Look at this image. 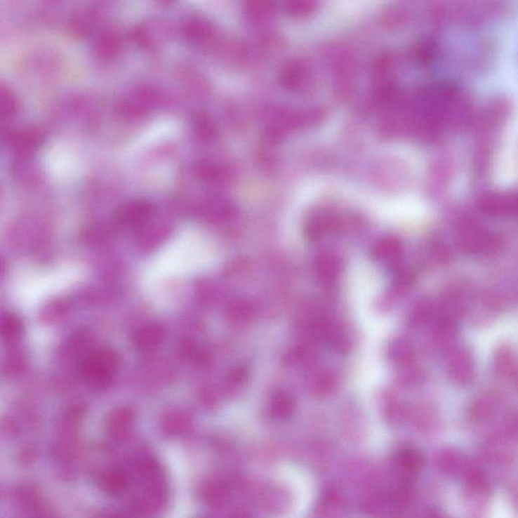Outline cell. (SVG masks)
<instances>
[{"label":"cell","instance_id":"8fae6325","mask_svg":"<svg viewBox=\"0 0 518 518\" xmlns=\"http://www.w3.org/2000/svg\"><path fill=\"white\" fill-rule=\"evenodd\" d=\"M402 462L404 464V467H406L407 469H417L419 465H420V456L412 451H405L402 456Z\"/></svg>","mask_w":518,"mask_h":518},{"label":"cell","instance_id":"52a82bcc","mask_svg":"<svg viewBox=\"0 0 518 518\" xmlns=\"http://www.w3.org/2000/svg\"><path fill=\"white\" fill-rule=\"evenodd\" d=\"M100 486L105 491L109 493H120L126 487V479L120 471H109L100 478Z\"/></svg>","mask_w":518,"mask_h":518},{"label":"cell","instance_id":"3957f363","mask_svg":"<svg viewBox=\"0 0 518 518\" xmlns=\"http://www.w3.org/2000/svg\"><path fill=\"white\" fill-rule=\"evenodd\" d=\"M371 255L379 263H396L402 255V244L396 238H384L373 245Z\"/></svg>","mask_w":518,"mask_h":518},{"label":"cell","instance_id":"30bf717a","mask_svg":"<svg viewBox=\"0 0 518 518\" xmlns=\"http://www.w3.org/2000/svg\"><path fill=\"white\" fill-rule=\"evenodd\" d=\"M15 98L6 88L0 87V114H8L13 111Z\"/></svg>","mask_w":518,"mask_h":518},{"label":"cell","instance_id":"ba28073f","mask_svg":"<svg viewBox=\"0 0 518 518\" xmlns=\"http://www.w3.org/2000/svg\"><path fill=\"white\" fill-rule=\"evenodd\" d=\"M483 208L485 212L489 213L493 216H502V215L507 214L511 210L510 201L507 199H502L501 198H489L483 204Z\"/></svg>","mask_w":518,"mask_h":518},{"label":"cell","instance_id":"7a4b0ae2","mask_svg":"<svg viewBox=\"0 0 518 518\" xmlns=\"http://www.w3.org/2000/svg\"><path fill=\"white\" fill-rule=\"evenodd\" d=\"M449 375L457 384L465 385L471 382L474 376L471 354L465 350L456 354L449 364Z\"/></svg>","mask_w":518,"mask_h":518},{"label":"cell","instance_id":"6da1fadb","mask_svg":"<svg viewBox=\"0 0 518 518\" xmlns=\"http://www.w3.org/2000/svg\"><path fill=\"white\" fill-rule=\"evenodd\" d=\"M213 251L201 242L178 243L162 252L148 272L149 286L165 279L182 277L207 267L213 260Z\"/></svg>","mask_w":518,"mask_h":518},{"label":"cell","instance_id":"7c38bea8","mask_svg":"<svg viewBox=\"0 0 518 518\" xmlns=\"http://www.w3.org/2000/svg\"><path fill=\"white\" fill-rule=\"evenodd\" d=\"M497 361H498V366H497L498 370H500L502 373H510L511 368H512L514 363L511 361L510 355L502 352L501 357L497 359Z\"/></svg>","mask_w":518,"mask_h":518},{"label":"cell","instance_id":"8992f818","mask_svg":"<svg viewBox=\"0 0 518 518\" xmlns=\"http://www.w3.org/2000/svg\"><path fill=\"white\" fill-rule=\"evenodd\" d=\"M327 338L330 345L338 352H346L350 345V339L345 329L336 323L329 322L326 326Z\"/></svg>","mask_w":518,"mask_h":518},{"label":"cell","instance_id":"5b68a950","mask_svg":"<svg viewBox=\"0 0 518 518\" xmlns=\"http://www.w3.org/2000/svg\"><path fill=\"white\" fill-rule=\"evenodd\" d=\"M389 359L393 363L405 366V364L411 363L413 359V350L406 341L398 339L394 341L389 347Z\"/></svg>","mask_w":518,"mask_h":518},{"label":"cell","instance_id":"9c48e42d","mask_svg":"<svg viewBox=\"0 0 518 518\" xmlns=\"http://www.w3.org/2000/svg\"><path fill=\"white\" fill-rule=\"evenodd\" d=\"M20 330V322L11 316H6L0 320V334L8 337L18 333Z\"/></svg>","mask_w":518,"mask_h":518},{"label":"cell","instance_id":"277c9868","mask_svg":"<svg viewBox=\"0 0 518 518\" xmlns=\"http://www.w3.org/2000/svg\"><path fill=\"white\" fill-rule=\"evenodd\" d=\"M318 274L323 281L332 283L340 274V261L333 254H325L318 260Z\"/></svg>","mask_w":518,"mask_h":518}]
</instances>
